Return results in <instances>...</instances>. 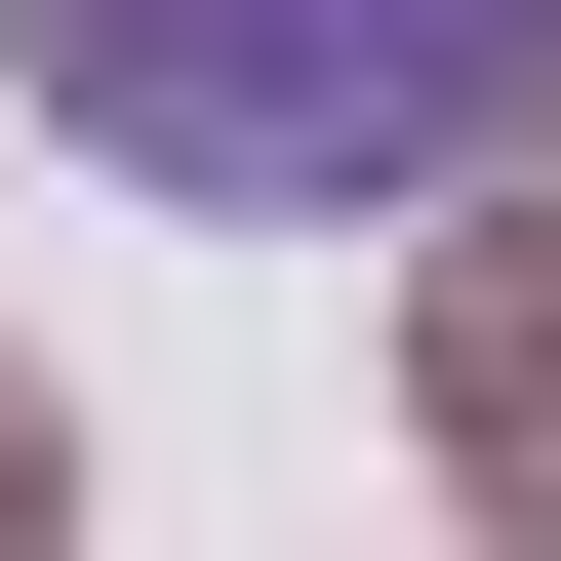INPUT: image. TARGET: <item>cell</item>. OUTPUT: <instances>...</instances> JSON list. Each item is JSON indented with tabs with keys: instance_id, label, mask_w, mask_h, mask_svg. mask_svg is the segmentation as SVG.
Returning <instances> with one entry per match:
<instances>
[{
	"instance_id": "cell-1",
	"label": "cell",
	"mask_w": 561,
	"mask_h": 561,
	"mask_svg": "<svg viewBox=\"0 0 561 561\" xmlns=\"http://www.w3.org/2000/svg\"><path fill=\"white\" fill-rule=\"evenodd\" d=\"M41 161L241 201V241H401V201L561 161V0H0Z\"/></svg>"
}]
</instances>
